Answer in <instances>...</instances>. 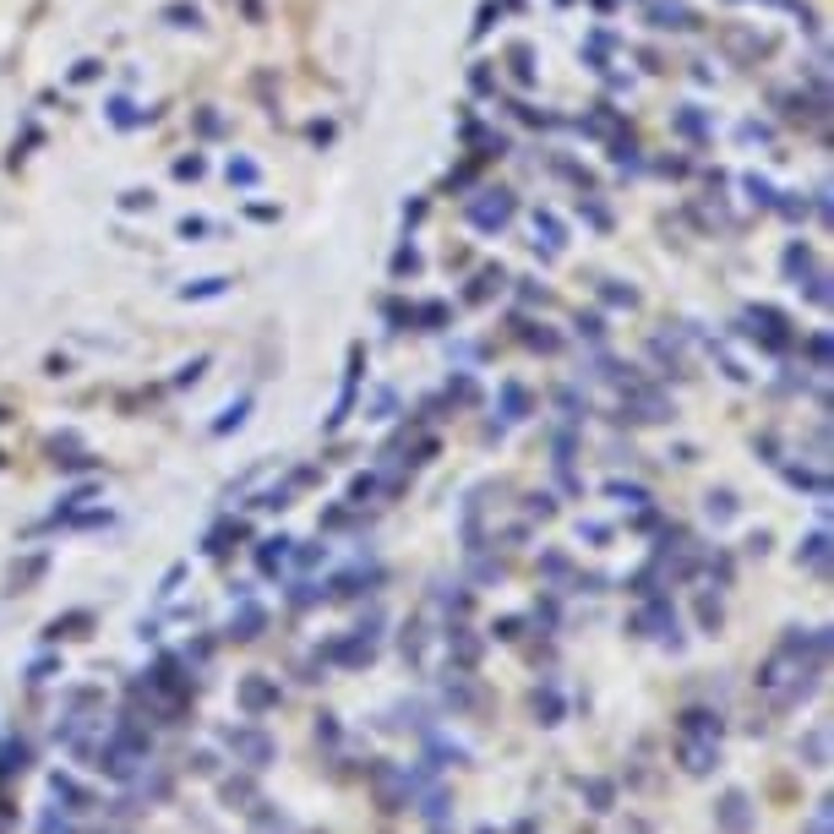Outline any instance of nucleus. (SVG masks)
<instances>
[{
	"mask_svg": "<svg viewBox=\"0 0 834 834\" xmlns=\"http://www.w3.org/2000/svg\"><path fill=\"white\" fill-rule=\"evenodd\" d=\"M491 196H497V202H485V207H469V219H474V224H485V230H491V224H508V219H513V196H508V191H491Z\"/></svg>",
	"mask_w": 834,
	"mask_h": 834,
	"instance_id": "obj_11",
	"label": "nucleus"
},
{
	"mask_svg": "<svg viewBox=\"0 0 834 834\" xmlns=\"http://www.w3.org/2000/svg\"><path fill=\"white\" fill-rule=\"evenodd\" d=\"M219 796H224V807H240V812H246V807L256 802V780H251V775H230V780L219 786Z\"/></svg>",
	"mask_w": 834,
	"mask_h": 834,
	"instance_id": "obj_12",
	"label": "nucleus"
},
{
	"mask_svg": "<svg viewBox=\"0 0 834 834\" xmlns=\"http://www.w3.org/2000/svg\"><path fill=\"white\" fill-rule=\"evenodd\" d=\"M676 731H682V736H704V742H720L725 720H720L715 709H687V715L676 720Z\"/></svg>",
	"mask_w": 834,
	"mask_h": 834,
	"instance_id": "obj_8",
	"label": "nucleus"
},
{
	"mask_svg": "<svg viewBox=\"0 0 834 834\" xmlns=\"http://www.w3.org/2000/svg\"><path fill=\"white\" fill-rule=\"evenodd\" d=\"M235 699H240L246 715H267V709H278V682H267V676H246Z\"/></svg>",
	"mask_w": 834,
	"mask_h": 834,
	"instance_id": "obj_6",
	"label": "nucleus"
},
{
	"mask_svg": "<svg viewBox=\"0 0 834 834\" xmlns=\"http://www.w3.org/2000/svg\"><path fill=\"white\" fill-rule=\"evenodd\" d=\"M219 742H224V747L246 763L251 775H256V769H267L273 752H278V747H273V736H267V731H256V725H224V731H219Z\"/></svg>",
	"mask_w": 834,
	"mask_h": 834,
	"instance_id": "obj_2",
	"label": "nucleus"
},
{
	"mask_svg": "<svg viewBox=\"0 0 834 834\" xmlns=\"http://www.w3.org/2000/svg\"><path fill=\"white\" fill-rule=\"evenodd\" d=\"M447 649H453V665L458 671H474L480 665V639L469 628H447Z\"/></svg>",
	"mask_w": 834,
	"mask_h": 834,
	"instance_id": "obj_9",
	"label": "nucleus"
},
{
	"mask_svg": "<svg viewBox=\"0 0 834 834\" xmlns=\"http://www.w3.org/2000/svg\"><path fill=\"white\" fill-rule=\"evenodd\" d=\"M49 791L60 796V802H72V812H83V807H93V796L72 780V775H49Z\"/></svg>",
	"mask_w": 834,
	"mask_h": 834,
	"instance_id": "obj_14",
	"label": "nucleus"
},
{
	"mask_svg": "<svg viewBox=\"0 0 834 834\" xmlns=\"http://www.w3.org/2000/svg\"><path fill=\"white\" fill-rule=\"evenodd\" d=\"M676 758H682V769H687L692 780H704V775H715V769H720V742H704V736H682Z\"/></svg>",
	"mask_w": 834,
	"mask_h": 834,
	"instance_id": "obj_5",
	"label": "nucleus"
},
{
	"mask_svg": "<svg viewBox=\"0 0 834 834\" xmlns=\"http://www.w3.org/2000/svg\"><path fill=\"white\" fill-rule=\"evenodd\" d=\"M317 742H338V715H317Z\"/></svg>",
	"mask_w": 834,
	"mask_h": 834,
	"instance_id": "obj_27",
	"label": "nucleus"
},
{
	"mask_svg": "<svg viewBox=\"0 0 834 834\" xmlns=\"http://www.w3.org/2000/svg\"><path fill=\"white\" fill-rule=\"evenodd\" d=\"M633 628L649 633V639H660V644H671V649H682V628H676V611H671L665 595H649L644 600V611L633 616Z\"/></svg>",
	"mask_w": 834,
	"mask_h": 834,
	"instance_id": "obj_3",
	"label": "nucleus"
},
{
	"mask_svg": "<svg viewBox=\"0 0 834 834\" xmlns=\"http://www.w3.org/2000/svg\"><path fill=\"white\" fill-rule=\"evenodd\" d=\"M829 823H834V802H818L812 818L802 823V834H829Z\"/></svg>",
	"mask_w": 834,
	"mask_h": 834,
	"instance_id": "obj_21",
	"label": "nucleus"
},
{
	"mask_svg": "<svg viewBox=\"0 0 834 834\" xmlns=\"http://www.w3.org/2000/svg\"><path fill=\"white\" fill-rule=\"evenodd\" d=\"M290 545H295V540H284V534H278V540H262V551H256V562H262V573H273L278 562H284V556H290Z\"/></svg>",
	"mask_w": 834,
	"mask_h": 834,
	"instance_id": "obj_19",
	"label": "nucleus"
},
{
	"mask_svg": "<svg viewBox=\"0 0 834 834\" xmlns=\"http://www.w3.org/2000/svg\"><path fill=\"white\" fill-rule=\"evenodd\" d=\"M655 17H660V28H692V12H682V6H660Z\"/></svg>",
	"mask_w": 834,
	"mask_h": 834,
	"instance_id": "obj_25",
	"label": "nucleus"
},
{
	"mask_svg": "<svg viewBox=\"0 0 834 834\" xmlns=\"http://www.w3.org/2000/svg\"><path fill=\"white\" fill-rule=\"evenodd\" d=\"M366 780H371V791H377V802H382V812H404L409 802H414V775L409 769H398V763H371L366 769Z\"/></svg>",
	"mask_w": 834,
	"mask_h": 834,
	"instance_id": "obj_1",
	"label": "nucleus"
},
{
	"mask_svg": "<svg viewBox=\"0 0 834 834\" xmlns=\"http://www.w3.org/2000/svg\"><path fill=\"white\" fill-rule=\"evenodd\" d=\"M213 769H219L213 752H191V775H213Z\"/></svg>",
	"mask_w": 834,
	"mask_h": 834,
	"instance_id": "obj_28",
	"label": "nucleus"
},
{
	"mask_svg": "<svg viewBox=\"0 0 834 834\" xmlns=\"http://www.w3.org/2000/svg\"><path fill=\"white\" fill-rule=\"evenodd\" d=\"M715 829H720V834H752V829H758V807H752V796L731 786V791L715 802Z\"/></svg>",
	"mask_w": 834,
	"mask_h": 834,
	"instance_id": "obj_4",
	"label": "nucleus"
},
{
	"mask_svg": "<svg viewBox=\"0 0 834 834\" xmlns=\"http://www.w3.org/2000/svg\"><path fill=\"white\" fill-rule=\"evenodd\" d=\"M534 720H540V725H562V699H556L551 682L534 692Z\"/></svg>",
	"mask_w": 834,
	"mask_h": 834,
	"instance_id": "obj_15",
	"label": "nucleus"
},
{
	"mask_svg": "<svg viewBox=\"0 0 834 834\" xmlns=\"http://www.w3.org/2000/svg\"><path fill=\"white\" fill-rule=\"evenodd\" d=\"M497 639H502V644H513V639H518V616H508V621H497Z\"/></svg>",
	"mask_w": 834,
	"mask_h": 834,
	"instance_id": "obj_31",
	"label": "nucleus"
},
{
	"mask_svg": "<svg viewBox=\"0 0 834 834\" xmlns=\"http://www.w3.org/2000/svg\"><path fill=\"white\" fill-rule=\"evenodd\" d=\"M28 763H33V747L28 742H6V747H0V780L28 775Z\"/></svg>",
	"mask_w": 834,
	"mask_h": 834,
	"instance_id": "obj_10",
	"label": "nucleus"
},
{
	"mask_svg": "<svg viewBox=\"0 0 834 834\" xmlns=\"http://www.w3.org/2000/svg\"><path fill=\"white\" fill-rule=\"evenodd\" d=\"M796 562H807L812 573H823V568H829V534H823V529H818V534H807V545L796 551Z\"/></svg>",
	"mask_w": 834,
	"mask_h": 834,
	"instance_id": "obj_16",
	"label": "nucleus"
},
{
	"mask_svg": "<svg viewBox=\"0 0 834 834\" xmlns=\"http://www.w3.org/2000/svg\"><path fill=\"white\" fill-rule=\"evenodd\" d=\"M699 621H704L709 633H720V600H709V595H704V600H699Z\"/></svg>",
	"mask_w": 834,
	"mask_h": 834,
	"instance_id": "obj_26",
	"label": "nucleus"
},
{
	"mask_svg": "<svg viewBox=\"0 0 834 834\" xmlns=\"http://www.w3.org/2000/svg\"><path fill=\"white\" fill-rule=\"evenodd\" d=\"M802 758H807V769H823V763H829V731H823V725H818V731H807Z\"/></svg>",
	"mask_w": 834,
	"mask_h": 834,
	"instance_id": "obj_18",
	"label": "nucleus"
},
{
	"mask_svg": "<svg viewBox=\"0 0 834 834\" xmlns=\"http://www.w3.org/2000/svg\"><path fill=\"white\" fill-rule=\"evenodd\" d=\"M39 573H44V556H28V562H22V568H12V589H22V584H33Z\"/></svg>",
	"mask_w": 834,
	"mask_h": 834,
	"instance_id": "obj_22",
	"label": "nucleus"
},
{
	"mask_svg": "<svg viewBox=\"0 0 834 834\" xmlns=\"http://www.w3.org/2000/svg\"><path fill=\"white\" fill-rule=\"evenodd\" d=\"M169 22H175V28H191V22H196V6H169Z\"/></svg>",
	"mask_w": 834,
	"mask_h": 834,
	"instance_id": "obj_29",
	"label": "nucleus"
},
{
	"mask_svg": "<svg viewBox=\"0 0 834 834\" xmlns=\"http://www.w3.org/2000/svg\"><path fill=\"white\" fill-rule=\"evenodd\" d=\"M39 834H77V829H72V823L60 818V807H49V812L39 818Z\"/></svg>",
	"mask_w": 834,
	"mask_h": 834,
	"instance_id": "obj_24",
	"label": "nucleus"
},
{
	"mask_svg": "<svg viewBox=\"0 0 834 834\" xmlns=\"http://www.w3.org/2000/svg\"><path fill=\"white\" fill-rule=\"evenodd\" d=\"M605 534H611L605 524H578V540H605Z\"/></svg>",
	"mask_w": 834,
	"mask_h": 834,
	"instance_id": "obj_32",
	"label": "nucleus"
},
{
	"mask_svg": "<svg viewBox=\"0 0 834 834\" xmlns=\"http://www.w3.org/2000/svg\"><path fill=\"white\" fill-rule=\"evenodd\" d=\"M421 818H426V823H453V796H447V791H426Z\"/></svg>",
	"mask_w": 834,
	"mask_h": 834,
	"instance_id": "obj_17",
	"label": "nucleus"
},
{
	"mask_svg": "<svg viewBox=\"0 0 834 834\" xmlns=\"http://www.w3.org/2000/svg\"><path fill=\"white\" fill-rule=\"evenodd\" d=\"M578 791H584L589 812H611V807H616V780H600V775H589Z\"/></svg>",
	"mask_w": 834,
	"mask_h": 834,
	"instance_id": "obj_13",
	"label": "nucleus"
},
{
	"mask_svg": "<svg viewBox=\"0 0 834 834\" xmlns=\"http://www.w3.org/2000/svg\"><path fill=\"white\" fill-rule=\"evenodd\" d=\"M480 834H497V829H491V823H485V829H480Z\"/></svg>",
	"mask_w": 834,
	"mask_h": 834,
	"instance_id": "obj_33",
	"label": "nucleus"
},
{
	"mask_svg": "<svg viewBox=\"0 0 834 834\" xmlns=\"http://www.w3.org/2000/svg\"><path fill=\"white\" fill-rule=\"evenodd\" d=\"M605 491H611V497H621V502H628V508H644V502H649V497L639 491V485H621V480H611Z\"/></svg>",
	"mask_w": 834,
	"mask_h": 834,
	"instance_id": "obj_23",
	"label": "nucleus"
},
{
	"mask_svg": "<svg viewBox=\"0 0 834 834\" xmlns=\"http://www.w3.org/2000/svg\"><path fill=\"white\" fill-rule=\"evenodd\" d=\"M49 676H55V660H33L28 665V682H49Z\"/></svg>",
	"mask_w": 834,
	"mask_h": 834,
	"instance_id": "obj_30",
	"label": "nucleus"
},
{
	"mask_svg": "<svg viewBox=\"0 0 834 834\" xmlns=\"http://www.w3.org/2000/svg\"><path fill=\"white\" fill-rule=\"evenodd\" d=\"M262 628H267V611H262V605H251V600L240 595V611H235V621H230V639L251 644V639H262Z\"/></svg>",
	"mask_w": 834,
	"mask_h": 834,
	"instance_id": "obj_7",
	"label": "nucleus"
},
{
	"mask_svg": "<svg viewBox=\"0 0 834 834\" xmlns=\"http://www.w3.org/2000/svg\"><path fill=\"white\" fill-rule=\"evenodd\" d=\"M709 518L715 524H731L736 518V497L731 491H709Z\"/></svg>",
	"mask_w": 834,
	"mask_h": 834,
	"instance_id": "obj_20",
	"label": "nucleus"
}]
</instances>
